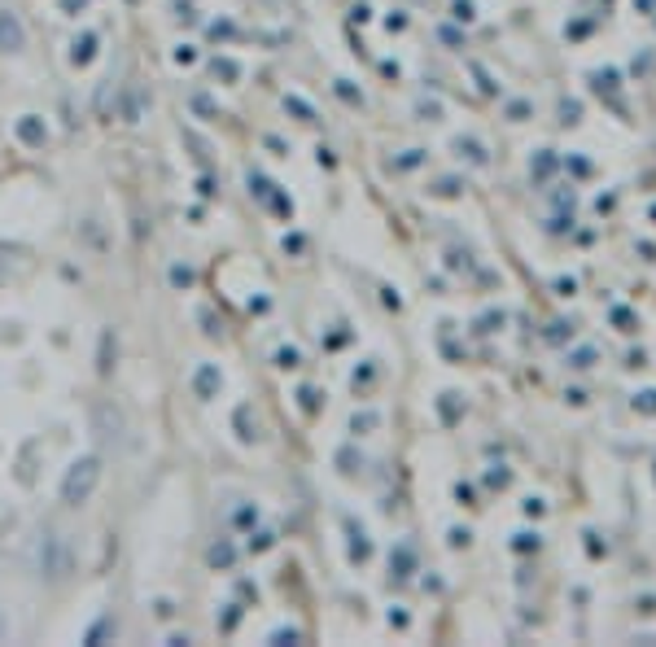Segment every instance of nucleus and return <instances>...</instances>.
Masks as SVG:
<instances>
[{
  "instance_id": "f257e3e1",
  "label": "nucleus",
  "mask_w": 656,
  "mask_h": 647,
  "mask_svg": "<svg viewBox=\"0 0 656 647\" xmlns=\"http://www.w3.org/2000/svg\"><path fill=\"white\" fill-rule=\"evenodd\" d=\"M96 481H101V459H79L71 473H66V481H62V504L66 507H79L92 499V490H96Z\"/></svg>"
}]
</instances>
